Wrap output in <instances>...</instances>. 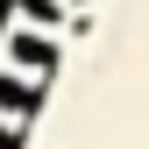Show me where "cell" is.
<instances>
[{"mask_svg": "<svg viewBox=\"0 0 149 149\" xmlns=\"http://www.w3.org/2000/svg\"><path fill=\"white\" fill-rule=\"evenodd\" d=\"M7 57L22 71H57V50H50L43 36H7Z\"/></svg>", "mask_w": 149, "mask_h": 149, "instance_id": "6da1fadb", "label": "cell"}, {"mask_svg": "<svg viewBox=\"0 0 149 149\" xmlns=\"http://www.w3.org/2000/svg\"><path fill=\"white\" fill-rule=\"evenodd\" d=\"M22 14H29L36 29H57L64 22V0H22Z\"/></svg>", "mask_w": 149, "mask_h": 149, "instance_id": "7a4b0ae2", "label": "cell"}, {"mask_svg": "<svg viewBox=\"0 0 149 149\" xmlns=\"http://www.w3.org/2000/svg\"><path fill=\"white\" fill-rule=\"evenodd\" d=\"M36 100H43L36 85H14V78H0V107H14V114H29Z\"/></svg>", "mask_w": 149, "mask_h": 149, "instance_id": "3957f363", "label": "cell"}, {"mask_svg": "<svg viewBox=\"0 0 149 149\" xmlns=\"http://www.w3.org/2000/svg\"><path fill=\"white\" fill-rule=\"evenodd\" d=\"M0 149H22V135H14V128H7V121H0Z\"/></svg>", "mask_w": 149, "mask_h": 149, "instance_id": "277c9868", "label": "cell"}]
</instances>
